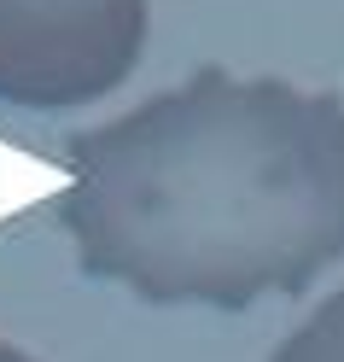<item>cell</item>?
I'll list each match as a JSON object with an SVG mask.
<instances>
[{
  "label": "cell",
  "mask_w": 344,
  "mask_h": 362,
  "mask_svg": "<svg viewBox=\"0 0 344 362\" xmlns=\"http://www.w3.org/2000/svg\"><path fill=\"white\" fill-rule=\"evenodd\" d=\"M59 222L94 281L245 310L344 263V100L204 64L71 134Z\"/></svg>",
  "instance_id": "cell-1"
},
{
  "label": "cell",
  "mask_w": 344,
  "mask_h": 362,
  "mask_svg": "<svg viewBox=\"0 0 344 362\" xmlns=\"http://www.w3.org/2000/svg\"><path fill=\"white\" fill-rule=\"evenodd\" d=\"M146 0H0V105L82 111L134 76Z\"/></svg>",
  "instance_id": "cell-2"
},
{
  "label": "cell",
  "mask_w": 344,
  "mask_h": 362,
  "mask_svg": "<svg viewBox=\"0 0 344 362\" xmlns=\"http://www.w3.org/2000/svg\"><path fill=\"white\" fill-rule=\"evenodd\" d=\"M268 362H344V286L333 298H321L304 322H297Z\"/></svg>",
  "instance_id": "cell-3"
},
{
  "label": "cell",
  "mask_w": 344,
  "mask_h": 362,
  "mask_svg": "<svg viewBox=\"0 0 344 362\" xmlns=\"http://www.w3.org/2000/svg\"><path fill=\"white\" fill-rule=\"evenodd\" d=\"M0 362H35L30 351H18V345H6V339H0Z\"/></svg>",
  "instance_id": "cell-4"
}]
</instances>
